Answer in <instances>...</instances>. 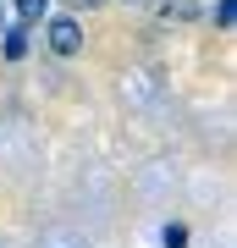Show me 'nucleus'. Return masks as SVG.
I'll return each mask as SVG.
<instances>
[{"label":"nucleus","instance_id":"nucleus-1","mask_svg":"<svg viewBox=\"0 0 237 248\" xmlns=\"http://www.w3.org/2000/svg\"><path fill=\"white\" fill-rule=\"evenodd\" d=\"M44 39H50L55 61H78L83 55V22L72 17V11H50V17H44Z\"/></svg>","mask_w":237,"mask_h":248},{"label":"nucleus","instance_id":"nucleus-2","mask_svg":"<svg viewBox=\"0 0 237 248\" xmlns=\"http://www.w3.org/2000/svg\"><path fill=\"white\" fill-rule=\"evenodd\" d=\"M28 45H33V33H28L22 22L0 28V55H6V61H28Z\"/></svg>","mask_w":237,"mask_h":248},{"label":"nucleus","instance_id":"nucleus-3","mask_svg":"<svg viewBox=\"0 0 237 248\" xmlns=\"http://www.w3.org/2000/svg\"><path fill=\"white\" fill-rule=\"evenodd\" d=\"M160 243H166V248H188V226H182V221H171L166 232H160Z\"/></svg>","mask_w":237,"mask_h":248},{"label":"nucleus","instance_id":"nucleus-4","mask_svg":"<svg viewBox=\"0 0 237 248\" xmlns=\"http://www.w3.org/2000/svg\"><path fill=\"white\" fill-rule=\"evenodd\" d=\"M237 22V0H215V28H232Z\"/></svg>","mask_w":237,"mask_h":248},{"label":"nucleus","instance_id":"nucleus-5","mask_svg":"<svg viewBox=\"0 0 237 248\" xmlns=\"http://www.w3.org/2000/svg\"><path fill=\"white\" fill-rule=\"evenodd\" d=\"M88 6H99V0H88Z\"/></svg>","mask_w":237,"mask_h":248}]
</instances>
